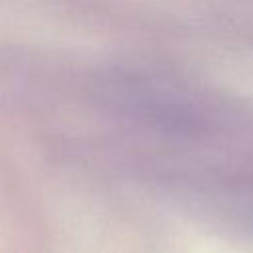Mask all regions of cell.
Returning <instances> with one entry per match:
<instances>
[]
</instances>
